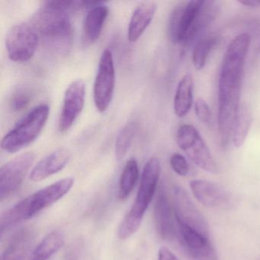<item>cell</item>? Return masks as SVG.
<instances>
[{
  "mask_svg": "<svg viewBox=\"0 0 260 260\" xmlns=\"http://www.w3.org/2000/svg\"><path fill=\"white\" fill-rule=\"evenodd\" d=\"M189 187L194 198L208 208H223L231 204L229 193L211 181L194 179L189 182Z\"/></svg>",
  "mask_w": 260,
  "mask_h": 260,
  "instance_id": "cell-14",
  "label": "cell"
},
{
  "mask_svg": "<svg viewBox=\"0 0 260 260\" xmlns=\"http://www.w3.org/2000/svg\"><path fill=\"white\" fill-rule=\"evenodd\" d=\"M115 87V69L113 54L106 48L102 53L98 72L93 86V100L95 108L100 112H105L113 99Z\"/></svg>",
  "mask_w": 260,
  "mask_h": 260,
  "instance_id": "cell-8",
  "label": "cell"
},
{
  "mask_svg": "<svg viewBox=\"0 0 260 260\" xmlns=\"http://www.w3.org/2000/svg\"><path fill=\"white\" fill-rule=\"evenodd\" d=\"M109 13V7L102 2L89 10L83 23V34L86 42L93 43L99 40Z\"/></svg>",
  "mask_w": 260,
  "mask_h": 260,
  "instance_id": "cell-18",
  "label": "cell"
},
{
  "mask_svg": "<svg viewBox=\"0 0 260 260\" xmlns=\"http://www.w3.org/2000/svg\"><path fill=\"white\" fill-rule=\"evenodd\" d=\"M49 114L48 104L35 107L4 137L1 141L2 148L8 153H16L34 142L46 124Z\"/></svg>",
  "mask_w": 260,
  "mask_h": 260,
  "instance_id": "cell-5",
  "label": "cell"
},
{
  "mask_svg": "<svg viewBox=\"0 0 260 260\" xmlns=\"http://www.w3.org/2000/svg\"><path fill=\"white\" fill-rule=\"evenodd\" d=\"M30 24L50 49L60 54H67L71 49L73 28L70 13L62 9L57 1L45 2L33 15Z\"/></svg>",
  "mask_w": 260,
  "mask_h": 260,
  "instance_id": "cell-2",
  "label": "cell"
},
{
  "mask_svg": "<svg viewBox=\"0 0 260 260\" xmlns=\"http://www.w3.org/2000/svg\"><path fill=\"white\" fill-rule=\"evenodd\" d=\"M252 121V114L249 108L246 105L240 106L231 135V142L236 148H240L244 144L249 134Z\"/></svg>",
  "mask_w": 260,
  "mask_h": 260,
  "instance_id": "cell-22",
  "label": "cell"
},
{
  "mask_svg": "<svg viewBox=\"0 0 260 260\" xmlns=\"http://www.w3.org/2000/svg\"><path fill=\"white\" fill-rule=\"evenodd\" d=\"M40 36L30 23H19L10 28L6 38L9 58L25 63L34 57L40 43Z\"/></svg>",
  "mask_w": 260,
  "mask_h": 260,
  "instance_id": "cell-7",
  "label": "cell"
},
{
  "mask_svg": "<svg viewBox=\"0 0 260 260\" xmlns=\"http://www.w3.org/2000/svg\"><path fill=\"white\" fill-rule=\"evenodd\" d=\"M64 243V235L61 231H51L33 249L28 260H49Z\"/></svg>",
  "mask_w": 260,
  "mask_h": 260,
  "instance_id": "cell-21",
  "label": "cell"
},
{
  "mask_svg": "<svg viewBox=\"0 0 260 260\" xmlns=\"http://www.w3.org/2000/svg\"><path fill=\"white\" fill-rule=\"evenodd\" d=\"M33 238V232L28 228L18 231L4 249L1 260H25Z\"/></svg>",
  "mask_w": 260,
  "mask_h": 260,
  "instance_id": "cell-19",
  "label": "cell"
},
{
  "mask_svg": "<svg viewBox=\"0 0 260 260\" xmlns=\"http://www.w3.org/2000/svg\"><path fill=\"white\" fill-rule=\"evenodd\" d=\"M218 41V37L215 35H210L202 38L196 44L193 51L192 61L194 68L201 71L206 65L207 60L210 52Z\"/></svg>",
  "mask_w": 260,
  "mask_h": 260,
  "instance_id": "cell-24",
  "label": "cell"
},
{
  "mask_svg": "<svg viewBox=\"0 0 260 260\" xmlns=\"http://www.w3.org/2000/svg\"><path fill=\"white\" fill-rule=\"evenodd\" d=\"M35 160L31 152L13 158L0 169V199H8L21 186Z\"/></svg>",
  "mask_w": 260,
  "mask_h": 260,
  "instance_id": "cell-10",
  "label": "cell"
},
{
  "mask_svg": "<svg viewBox=\"0 0 260 260\" xmlns=\"http://www.w3.org/2000/svg\"><path fill=\"white\" fill-rule=\"evenodd\" d=\"M139 176V169L136 159H131L126 162L118 185V198L124 200L130 196Z\"/></svg>",
  "mask_w": 260,
  "mask_h": 260,
  "instance_id": "cell-23",
  "label": "cell"
},
{
  "mask_svg": "<svg viewBox=\"0 0 260 260\" xmlns=\"http://www.w3.org/2000/svg\"><path fill=\"white\" fill-rule=\"evenodd\" d=\"M176 143L190 160L209 173H217V165L203 138L194 126L182 124L176 133Z\"/></svg>",
  "mask_w": 260,
  "mask_h": 260,
  "instance_id": "cell-6",
  "label": "cell"
},
{
  "mask_svg": "<svg viewBox=\"0 0 260 260\" xmlns=\"http://www.w3.org/2000/svg\"><path fill=\"white\" fill-rule=\"evenodd\" d=\"M70 158L71 153L68 149H56L36 164L30 174V179L33 182H40L59 173L66 167Z\"/></svg>",
  "mask_w": 260,
  "mask_h": 260,
  "instance_id": "cell-15",
  "label": "cell"
},
{
  "mask_svg": "<svg viewBox=\"0 0 260 260\" xmlns=\"http://www.w3.org/2000/svg\"><path fill=\"white\" fill-rule=\"evenodd\" d=\"M240 4L249 7H260V0H244V1H240Z\"/></svg>",
  "mask_w": 260,
  "mask_h": 260,
  "instance_id": "cell-31",
  "label": "cell"
},
{
  "mask_svg": "<svg viewBox=\"0 0 260 260\" xmlns=\"http://www.w3.org/2000/svg\"><path fill=\"white\" fill-rule=\"evenodd\" d=\"M31 100V94L27 89H19L16 91L10 100V109L13 112H19L23 110L29 104Z\"/></svg>",
  "mask_w": 260,
  "mask_h": 260,
  "instance_id": "cell-27",
  "label": "cell"
},
{
  "mask_svg": "<svg viewBox=\"0 0 260 260\" xmlns=\"http://www.w3.org/2000/svg\"><path fill=\"white\" fill-rule=\"evenodd\" d=\"M170 165L173 171L180 176H185L189 172V165L183 155L175 153L170 157Z\"/></svg>",
  "mask_w": 260,
  "mask_h": 260,
  "instance_id": "cell-29",
  "label": "cell"
},
{
  "mask_svg": "<svg viewBox=\"0 0 260 260\" xmlns=\"http://www.w3.org/2000/svg\"><path fill=\"white\" fill-rule=\"evenodd\" d=\"M154 220L158 235L162 240L173 241L177 237V224L173 202L164 187L158 190L154 205Z\"/></svg>",
  "mask_w": 260,
  "mask_h": 260,
  "instance_id": "cell-13",
  "label": "cell"
},
{
  "mask_svg": "<svg viewBox=\"0 0 260 260\" xmlns=\"http://www.w3.org/2000/svg\"><path fill=\"white\" fill-rule=\"evenodd\" d=\"M250 41L247 33L236 36L228 45L222 60L218 83V133L224 147L231 141L240 107L242 79Z\"/></svg>",
  "mask_w": 260,
  "mask_h": 260,
  "instance_id": "cell-1",
  "label": "cell"
},
{
  "mask_svg": "<svg viewBox=\"0 0 260 260\" xmlns=\"http://www.w3.org/2000/svg\"><path fill=\"white\" fill-rule=\"evenodd\" d=\"M173 205L176 224L187 226L210 237L209 225L205 216L198 209L188 193L181 186L173 188Z\"/></svg>",
  "mask_w": 260,
  "mask_h": 260,
  "instance_id": "cell-9",
  "label": "cell"
},
{
  "mask_svg": "<svg viewBox=\"0 0 260 260\" xmlns=\"http://www.w3.org/2000/svg\"><path fill=\"white\" fill-rule=\"evenodd\" d=\"M156 11L154 2H144L138 6L131 18L127 28V39L130 42H136L144 34L153 21Z\"/></svg>",
  "mask_w": 260,
  "mask_h": 260,
  "instance_id": "cell-17",
  "label": "cell"
},
{
  "mask_svg": "<svg viewBox=\"0 0 260 260\" xmlns=\"http://www.w3.org/2000/svg\"><path fill=\"white\" fill-rule=\"evenodd\" d=\"M74 185L73 177H67L27 196L6 211L0 218L1 234L23 220H29L40 211L66 196Z\"/></svg>",
  "mask_w": 260,
  "mask_h": 260,
  "instance_id": "cell-3",
  "label": "cell"
},
{
  "mask_svg": "<svg viewBox=\"0 0 260 260\" xmlns=\"http://www.w3.org/2000/svg\"><path fill=\"white\" fill-rule=\"evenodd\" d=\"M201 0L181 2L175 7L170 21V37L175 45H185L190 28L199 10Z\"/></svg>",
  "mask_w": 260,
  "mask_h": 260,
  "instance_id": "cell-12",
  "label": "cell"
},
{
  "mask_svg": "<svg viewBox=\"0 0 260 260\" xmlns=\"http://www.w3.org/2000/svg\"><path fill=\"white\" fill-rule=\"evenodd\" d=\"M194 80L190 74L184 76L178 83L174 98V112L176 116L184 118L191 110L193 102Z\"/></svg>",
  "mask_w": 260,
  "mask_h": 260,
  "instance_id": "cell-20",
  "label": "cell"
},
{
  "mask_svg": "<svg viewBox=\"0 0 260 260\" xmlns=\"http://www.w3.org/2000/svg\"><path fill=\"white\" fill-rule=\"evenodd\" d=\"M158 260H179V258L168 248L161 247L158 252Z\"/></svg>",
  "mask_w": 260,
  "mask_h": 260,
  "instance_id": "cell-30",
  "label": "cell"
},
{
  "mask_svg": "<svg viewBox=\"0 0 260 260\" xmlns=\"http://www.w3.org/2000/svg\"><path fill=\"white\" fill-rule=\"evenodd\" d=\"M86 85L82 80L73 81L65 91L63 106L58 121L60 133L68 132L83 112L85 106Z\"/></svg>",
  "mask_w": 260,
  "mask_h": 260,
  "instance_id": "cell-11",
  "label": "cell"
},
{
  "mask_svg": "<svg viewBox=\"0 0 260 260\" xmlns=\"http://www.w3.org/2000/svg\"><path fill=\"white\" fill-rule=\"evenodd\" d=\"M63 260H86V245L83 238L70 243L65 250Z\"/></svg>",
  "mask_w": 260,
  "mask_h": 260,
  "instance_id": "cell-26",
  "label": "cell"
},
{
  "mask_svg": "<svg viewBox=\"0 0 260 260\" xmlns=\"http://www.w3.org/2000/svg\"><path fill=\"white\" fill-rule=\"evenodd\" d=\"M220 6L218 2L211 0H201L199 10L187 36L184 48L189 47L193 42L197 40L205 30L214 20Z\"/></svg>",
  "mask_w": 260,
  "mask_h": 260,
  "instance_id": "cell-16",
  "label": "cell"
},
{
  "mask_svg": "<svg viewBox=\"0 0 260 260\" xmlns=\"http://www.w3.org/2000/svg\"><path fill=\"white\" fill-rule=\"evenodd\" d=\"M160 171V162L157 157L150 158L144 166L135 203L118 228V236L121 240L128 239L139 230L144 214L156 194Z\"/></svg>",
  "mask_w": 260,
  "mask_h": 260,
  "instance_id": "cell-4",
  "label": "cell"
},
{
  "mask_svg": "<svg viewBox=\"0 0 260 260\" xmlns=\"http://www.w3.org/2000/svg\"><path fill=\"white\" fill-rule=\"evenodd\" d=\"M194 112L196 116L204 124L209 125L212 123V112L208 103L203 99L199 98L196 100L194 103Z\"/></svg>",
  "mask_w": 260,
  "mask_h": 260,
  "instance_id": "cell-28",
  "label": "cell"
},
{
  "mask_svg": "<svg viewBox=\"0 0 260 260\" xmlns=\"http://www.w3.org/2000/svg\"><path fill=\"white\" fill-rule=\"evenodd\" d=\"M138 124L134 121H131L120 131L115 144V157L118 160L123 159L127 154L138 132Z\"/></svg>",
  "mask_w": 260,
  "mask_h": 260,
  "instance_id": "cell-25",
  "label": "cell"
}]
</instances>
